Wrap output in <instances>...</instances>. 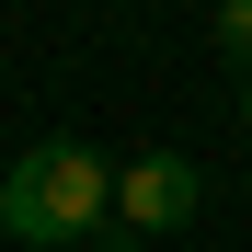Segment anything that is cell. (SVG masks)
Returning <instances> with one entry per match:
<instances>
[{
	"instance_id": "3",
	"label": "cell",
	"mask_w": 252,
	"mask_h": 252,
	"mask_svg": "<svg viewBox=\"0 0 252 252\" xmlns=\"http://www.w3.org/2000/svg\"><path fill=\"white\" fill-rule=\"evenodd\" d=\"M218 58L252 69V0H218Z\"/></svg>"
},
{
	"instance_id": "2",
	"label": "cell",
	"mask_w": 252,
	"mask_h": 252,
	"mask_svg": "<svg viewBox=\"0 0 252 252\" xmlns=\"http://www.w3.org/2000/svg\"><path fill=\"white\" fill-rule=\"evenodd\" d=\"M195 206H206V172H195L184 149H138V160L115 172V218L138 229V241H160V229H184Z\"/></svg>"
},
{
	"instance_id": "4",
	"label": "cell",
	"mask_w": 252,
	"mask_h": 252,
	"mask_svg": "<svg viewBox=\"0 0 252 252\" xmlns=\"http://www.w3.org/2000/svg\"><path fill=\"white\" fill-rule=\"evenodd\" d=\"M241 138H252V80H241Z\"/></svg>"
},
{
	"instance_id": "1",
	"label": "cell",
	"mask_w": 252,
	"mask_h": 252,
	"mask_svg": "<svg viewBox=\"0 0 252 252\" xmlns=\"http://www.w3.org/2000/svg\"><path fill=\"white\" fill-rule=\"evenodd\" d=\"M103 206H115L103 149L34 138V149L12 160V184H0V229H12V241H103Z\"/></svg>"
}]
</instances>
